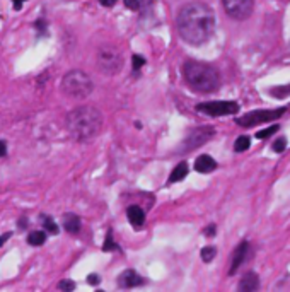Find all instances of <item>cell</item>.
<instances>
[{"label":"cell","mask_w":290,"mask_h":292,"mask_svg":"<svg viewBox=\"0 0 290 292\" xmlns=\"http://www.w3.org/2000/svg\"><path fill=\"white\" fill-rule=\"evenodd\" d=\"M177 31L190 45H203L215 31V15L205 4L193 2L185 5L177 14Z\"/></svg>","instance_id":"1"},{"label":"cell","mask_w":290,"mask_h":292,"mask_svg":"<svg viewBox=\"0 0 290 292\" xmlns=\"http://www.w3.org/2000/svg\"><path fill=\"white\" fill-rule=\"evenodd\" d=\"M224 9L231 17L237 20L248 19L253 12V5L254 0H222Z\"/></svg>","instance_id":"8"},{"label":"cell","mask_w":290,"mask_h":292,"mask_svg":"<svg viewBox=\"0 0 290 292\" xmlns=\"http://www.w3.org/2000/svg\"><path fill=\"white\" fill-rule=\"evenodd\" d=\"M9 238H11V234H9V233H7V234H2V236H0V246H2L4 243H6V241H7Z\"/></svg>","instance_id":"32"},{"label":"cell","mask_w":290,"mask_h":292,"mask_svg":"<svg viewBox=\"0 0 290 292\" xmlns=\"http://www.w3.org/2000/svg\"><path fill=\"white\" fill-rule=\"evenodd\" d=\"M270 94L273 97H285L290 94V86H283V87H273L272 91H270Z\"/></svg>","instance_id":"20"},{"label":"cell","mask_w":290,"mask_h":292,"mask_svg":"<svg viewBox=\"0 0 290 292\" xmlns=\"http://www.w3.org/2000/svg\"><path fill=\"white\" fill-rule=\"evenodd\" d=\"M196 111L205 113L208 116H226L236 115L239 111V105L234 101H208L196 106Z\"/></svg>","instance_id":"7"},{"label":"cell","mask_w":290,"mask_h":292,"mask_svg":"<svg viewBox=\"0 0 290 292\" xmlns=\"http://www.w3.org/2000/svg\"><path fill=\"white\" fill-rule=\"evenodd\" d=\"M213 133H215V130H213V128H210V127L196 128V130H193V132L190 133V137L186 138L185 149H186V151H191V149L203 145V143L208 142V140H210V138L213 137Z\"/></svg>","instance_id":"9"},{"label":"cell","mask_w":290,"mask_h":292,"mask_svg":"<svg viewBox=\"0 0 290 292\" xmlns=\"http://www.w3.org/2000/svg\"><path fill=\"white\" fill-rule=\"evenodd\" d=\"M44 241H47V234H44L43 231H33V233L28 236V243L31 246H41Z\"/></svg>","instance_id":"17"},{"label":"cell","mask_w":290,"mask_h":292,"mask_svg":"<svg viewBox=\"0 0 290 292\" xmlns=\"http://www.w3.org/2000/svg\"><path fill=\"white\" fill-rule=\"evenodd\" d=\"M249 145H251V138H249L248 135H241L236 140V143H234V151H236V152H244V151H248Z\"/></svg>","instance_id":"18"},{"label":"cell","mask_w":290,"mask_h":292,"mask_svg":"<svg viewBox=\"0 0 290 292\" xmlns=\"http://www.w3.org/2000/svg\"><path fill=\"white\" fill-rule=\"evenodd\" d=\"M287 111L285 108H278V110H258V111H251L246 113V115L236 118V123L241 127H254L259 125V123H266L272 120H277Z\"/></svg>","instance_id":"5"},{"label":"cell","mask_w":290,"mask_h":292,"mask_svg":"<svg viewBox=\"0 0 290 292\" xmlns=\"http://www.w3.org/2000/svg\"><path fill=\"white\" fill-rule=\"evenodd\" d=\"M44 227H47V231H50L52 234H57L58 233V225L53 222L52 219H48V217H44Z\"/></svg>","instance_id":"23"},{"label":"cell","mask_w":290,"mask_h":292,"mask_svg":"<svg viewBox=\"0 0 290 292\" xmlns=\"http://www.w3.org/2000/svg\"><path fill=\"white\" fill-rule=\"evenodd\" d=\"M249 253V244L248 241H242L241 244L237 246L236 251H234V256H232V266H231V272L229 274L234 275L237 272V268L244 263V260H246V256Z\"/></svg>","instance_id":"10"},{"label":"cell","mask_w":290,"mask_h":292,"mask_svg":"<svg viewBox=\"0 0 290 292\" xmlns=\"http://www.w3.org/2000/svg\"><path fill=\"white\" fill-rule=\"evenodd\" d=\"M69 132L79 142H85L94 138L103 127V116L99 110L93 106H80L70 113L67 118Z\"/></svg>","instance_id":"2"},{"label":"cell","mask_w":290,"mask_h":292,"mask_svg":"<svg viewBox=\"0 0 290 292\" xmlns=\"http://www.w3.org/2000/svg\"><path fill=\"white\" fill-rule=\"evenodd\" d=\"M205 234H208V236H213V234H215V225H208V227L205 229Z\"/></svg>","instance_id":"31"},{"label":"cell","mask_w":290,"mask_h":292,"mask_svg":"<svg viewBox=\"0 0 290 292\" xmlns=\"http://www.w3.org/2000/svg\"><path fill=\"white\" fill-rule=\"evenodd\" d=\"M63 225H65V229H67L69 233H72V234H77L80 231V220H79L77 215H74V214L65 215V217H63Z\"/></svg>","instance_id":"16"},{"label":"cell","mask_w":290,"mask_h":292,"mask_svg":"<svg viewBox=\"0 0 290 292\" xmlns=\"http://www.w3.org/2000/svg\"><path fill=\"white\" fill-rule=\"evenodd\" d=\"M188 174V164L186 162H180L177 166L171 171V176L167 179V183H176V181H181L183 178H186Z\"/></svg>","instance_id":"15"},{"label":"cell","mask_w":290,"mask_h":292,"mask_svg":"<svg viewBox=\"0 0 290 292\" xmlns=\"http://www.w3.org/2000/svg\"><path fill=\"white\" fill-rule=\"evenodd\" d=\"M103 249L104 251H111V249H118V244L115 243V239H113V234H108L106 236V241H104V244H103Z\"/></svg>","instance_id":"21"},{"label":"cell","mask_w":290,"mask_h":292,"mask_svg":"<svg viewBox=\"0 0 290 292\" xmlns=\"http://www.w3.org/2000/svg\"><path fill=\"white\" fill-rule=\"evenodd\" d=\"M118 284L120 287H126V289H128V287H135L142 284V277L137 274L135 270H125L123 274L118 277Z\"/></svg>","instance_id":"13"},{"label":"cell","mask_w":290,"mask_h":292,"mask_svg":"<svg viewBox=\"0 0 290 292\" xmlns=\"http://www.w3.org/2000/svg\"><path fill=\"white\" fill-rule=\"evenodd\" d=\"M62 87L69 96L85 97L91 94V91H93V80H91L89 75L84 74V72L72 70L63 77Z\"/></svg>","instance_id":"4"},{"label":"cell","mask_w":290,"mask_h":292,"mask_svg":"<svg viewBox=\"0 0 290 292\" xmlns=\"http://www.w3.org/2000/svg\"><path fill=\"white\" fill-rule=\"evenodd\" d=\"M278 130V127L277 125H273V127H268L266 130H261V132H258L256 133V138H268V137H272L275 132Z\"/></svg>","instance_id":"22"},{"label":"cell","mask_w":290,"mask_h":292,"mask_svg":"<svg viewBox=\"0 0 290 292\" xmlns=\"http://www.w3.org/2000/svg\"><path fill=\"white\" fill-rule=\"evenodd\" d=\"M131 65H133L135 70H139V69H142V67L145 65V58H144V56H140V55H133V58H131Z\"/></svg>","instance_id":"24"},{"label":"cell","mask_w":290,"mask_h":292,"mask_svg":"<svg viewBox=\"0 0 290 292\" xmlns=\"http://www.w3.org/2000/svg\"><path fill=\"white\" fill-rule=\"evenodd\" d=\"M183 75L190 87L200 92H212L220 84V75L215 67L203 61H186L183 65Z\"/></svg>","instance_id":"3"},{"label":"cell","mask_w":290,"mask_h":292,"mask_svg":"<svg viewBox=\"0 0 290 292\" xmlns=\"http://www.w3.org/2000/svg\"><path fill=\"white\" fill-rule=\"evenodd\" d=\"M6 152H7V145H6V142H4V140H0V157H4V156H6Z\"/></svg>","instance_id":"29"},{"label":"cell","mask_w":290,"mask_h":292,"mask_svg":"<svg viewBox=\"0 0 290 292\" xmlns=\"http://www.w3.org/2000/svg\"><path fill=\"white\" fill-rule=\"evenodd\" d=\"M239 290L242 292H253V290H258L259 289V280H258V275L254 272H248L244 274V277L239 282Z\"/></svg>","instance_id":"11"},{"label":"cell","mask_w":290,"mask_h":292,"mask_svg":"<svg viewBox=\"0 0 290 292\" xmlns=\"http://www.w3.org/2000/svg\"><path fill=\"white\" fill-rule=\"evenodd\" d=\"M101 4L104 5V7H113V5L118 2V0H99Z\"/></svg>","instance_id":"30"},{"label":"cell","mask_w":290,"mask_h":292,"mask_svg":"<svg viewBox=\"0 0 290 292\" xmlns=\"http://www.w3.org/2000/svg\"><path fill=\"white\" fill-rule=\"evenodd\" d=\"M58 289H62V290H74L75 289V284L72 280H62L58 284Z\"/></svg>","instance_id":"26"},{"label":"cell","mask_w":290,"mask_h":292,"mask_svg":"<svg viewBox=\"0 0 290 292\" xmlns=\"http://www.w3.org/2000/svg\"><path fill=\"white\" fill-rule=\"evenodd\" d=\"M126 217H128L131 225H135V227H142V224L145 222V214L139 205H130L126 208Z\"/></svg>","instance_id":"14"},{"label":"cell","mask_w":290,"mask_h":292,"mask_svg":"<svg viewBox=\"0 0 290 292\" xmlns=\"http://www.w3.org/2000/svg\"><path fill=\"white\" fill-rule=\"evenodd\" d=\"M215 168H217L215 159H213L212 156H208V154H202V156L195 161V169L198 173L207 174V173H212Z\"/></svg>","instance_id":"12"},{"label":"cell","mask_w":290,"mask_h":292,"mask_svg":"<svg viewBox=\"0 0 290 292\" xmlns=\"http://www.w3.org/2000/svg\"><path fill=\"white\" fill-rule=\"evenodd\" d=\"M285 149H287V140H285V138H278V140L273 143L275 152H283Z\"/></svg>","instance_id":"25"},{"label":"cell","mask_w":290,"mask_h":292,"mask_svg":"<svg viewBox=\"0 0 290 292\" xmlns=\"http://www.w3.org/2000/svg\"><path fill=\"white\" fill-rule=\"evenodd\" d=\"M98 65L104 74H116L121 67L120 51L113 48V46H103L98 51Z\"/></svg>","instance_id":"6"},{"label":"cell","mask_w":290,"mask_h":292,"mask_svg":"<svg viewBox=\"0 0 290 292\" xmlns=\"http://www.w3.org/2000/svg\"><path fill=\"white\" fill-rule=\"evenodd\" d=\"M125 5L130 10H139L140 9V2H139V0H125Z\"/></svg>","instance_id":"27"},{"label":"cell","mask_w":290,"mask_h":292,"mask_svg":"<svg viewBox=\"0 0 290 292\" xmlns=\"http://www.w3.org/2000/svg\"><path fill=\"white\" fill-rule=\"evenodd\" d=\"M87 280H89V284H91V285H98V284H99V275L91 274V275L87 277Z\"/></svg>","instance_id":"28"},{"label":"cell","mask_w":290,"mask_h":292,"mask_svg":"<svg viewBox=\"0 0 290 292\" xmlns=\"http://www.w3.org/2000/svg\"><path fill=\"white\" fill-rule=\"evenodd\" d=\"M215 253L217 249L213 248V246H205V248L202 249V260L205 261V263H210V261L215 258Z\"/></svg>","instance_id":"19"}]
</instances>
